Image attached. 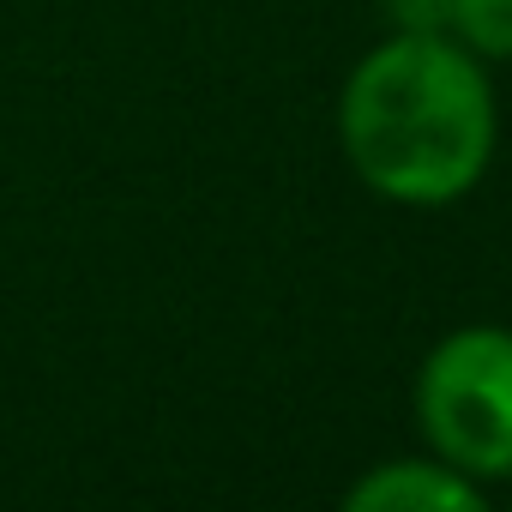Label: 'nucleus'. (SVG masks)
Returning a JSON list of instances; mask_svg holds the SVG:
<instances>
[{
    "label": "nucleus",
    "mask_w": 512,
    "mask_h": 512,
    "mask_svg": "<svg viewBox=\"0 0 512 512\" xmlns=\"http://www.w3.org/2000/svg\"><path fill=\"white\" fill-rule=\"evenodd\" d=\"M398 31H446V0H392Z\"/></svg>",
    "instance_id": "39448f33"
},
{
    "label": "nucleus",
    "mask_w": 512,
    "mask_h": 512,
    "mask_svg": "<svg viewBox=\"0 0 512 512\" xmlns=\"http://www.w3.org/2000/svg\"><path fill=\"white\" fill-rule=\"evenodd\" d=\"M350 512H476L482 506V482L452 470L446 458H392L374 464L350 494Z\"/></svg>",
    "instance_id": "7ed1b4c3"
},
{
    "label": "nucleus",
    "mask_w": 512,
    "mask_h": 512,
    "mask_svg": "<svg viewBox=\"0 0 512 512\" xmlns=\"http://www.w3.org/2000/svg\"><path fill=\"white\" fill-rule=\"evenodd\" d=\"M446 31L476 61H512V0H446Z\"/></svg>",
    "instance_id": "20e7f679"
},
{
    "label": "nucleus",
    "mask_w": 512,
    "mask_h": 512,
    "mask_svg": "<svg viewBox=\"0 0 512 512\" xmlns=\"http://www.w3.org/2000/svg\"><path fill=\"white\" fill-rule=\"evenodd\" d=\"M494 91L446 31H398L356 61L338 97V145L356 181L392 205H452L494 157Z\"/></svg>",
    "instance_id": "f257e3e1"
},
{
    "label": "nucleus",
    "mask_w": 512,
    "mask_h": 512,
    "mask_svg": "<svg viewBox=\"0 0 512 512\" xmlns=\"http://www.w3.org/2000/svg\"><path fill=\"white\" fill-rule=\"evenodd\" d=\"M416 422L434 458L476 482L512 476V332L458 326L416 374Z\"/></svg>",
    "instance_id": "f03ea898"
}]
</instances>
